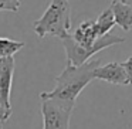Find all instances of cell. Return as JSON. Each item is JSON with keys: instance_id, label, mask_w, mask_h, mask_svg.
Wrapping results in <instances>:
<instances>
[{"instance_id": "obj_1", "label": "cell", "mask_w": 132, "mask_h": 129, "mask_svg": "<svg viewBox=\"0 0 132 129\" xmlns=\"http://www.w3.org/2000/svg\"><path fill=\"white\" fill-rule=\"evenodd\" d=\"M101 65V60H91L80 67L67 64L60 75L55 78V87L51 91L40 94V99H55L75 106L78 95L94 80V71Z\"/></svg>"}, {"instance_id": "obj_10", "label": "cell", "mask_w": 132, "mask_h": 129, "mask_svg": "<svg viewBox=\"0 0 132 129\" xmlns=\"http://www.w3.org/2000/svg\"><path fill=\"white\" fill-rule=\"evenodd\" d=\"M121 64H122L123 70L126 72V77H128V85H132V55Z\"/></svg>"}, {"instance_id": "obj_6", "label": "cell", "mask_w": 132, "mask_h": 129, "mask_svg": "<svg viewBox=\"0 0 132 129\" xmlns=\"http://www.w3.org/2000/svg\"><path fill=\"white\" fill-rule=\"evenodd\" d=\"M109 7H111L112 13H114L115 24H118L125 31L132 30V10H131V7L121 3L119 0H112Z\"/></svg>"}, {"instance_id": "obj_11", "label": "cell", "mask_w": 132, "mask_h": 129, "mask_svg": "<svg viewBox=\"0 0 132 129\" xmlns=\"http://www.w3.org/2000/svg\"><path fill=\"white\" fill-rule=\"evenodd\" d=\"M121 3H123V4H126V6H129L131 7V10H132V0H119Z\"/></svg>"}, {"instance_id": "obj_8", "label": "cell", "mask_w": 132, "mask_h": 129, "mask_svg": "<svg viewBox=\"0 0 132 129\" xmlns=\"http://www.w3.org/2000/svg\"><path fill=\"white\" fill-rule=\"evenodd\" d=\"M23 47H24L23 41H16V40H12V38L0 37V60L14 57L16 53H19Z\"/></svg>"}, {"instance_id": "obj_7", "label": "cell", "mask_w": 132, "mask_h": 129, "mask_svg": "<svg viewBox=\"0 0 132 129\" xmlns=\"http://www.w3.org/2000/svg\"><path fill=\"white\" fill-rule=\"evenodd\" d=\"M114 26H115V20H114V13H112L111 7L105 9L98 16L97 20H94V27H95L98 38L109 34V31L114 29Z\"/></svg>"}, {"instance_id": "obj_3", "label": "cell", "mask_w": 132, "mask_h": 129, "mask_svg": "<svg viewBox=\"0 0 132 129\" xmlns=\"http://www.w3.org/2000/svg\"><path fill=\"white\" fill-rule=\"evenodd\" d=\"M74 106L55 99H41L43 129H70Z\"/></svg>"}, {"instance_id": "obj_4", "label": "cell", "mask_w": 132, "mask_h": 129, "mask_svg": "<svg viewBox=\"0 0 132 129\" xmlns=\"http://www.w3.org/2000/svg\"><path fill=\"white\" fill-rule=\"evenodd\" d=\"M14 75V57L0 60V108L12 116V87Z\"/></svg>"}, {"instance_id": "obj_2", "label": "cell", "mask_w": 132, "mask_h": 129, "mask_svg": "<svg viewBox=\"0 0 132 129\" xmlns=\"http://www.w3.org/2000/svg\"><path fill=\"white\" fill-rule=\"evenodd\" d=\"M33 29L40 38L53 36L63 40L68 37L71 30V7L68 0H51L43 16L34 21Z\"/></svg>"}, {"instance_id": "obj_9", "label": "cell", "mask_w": 132, "mask_h": 129, "mask_svg": "<svg viewBox=\"0 0 132 129\" xmlns=\"http://www.w3.org/2000/svg\"><path fill=\"white\" fill-rule=\"evenodd\" d=\"M20 10V0H0V12H13Z\"/></svg>"}, {"instance_id": "obj_5", "label": "cell", "mask_w": 132, "mask_h": 129, "mask_svg": "<svg viewBox=\"0 0 132 129\" xmlns=\"http://www.w3.org/2000/svg\"><path fill=\"white\" fill-rule=\"evenodd\" d=\"M94 80H101L115 85H128V77L119 63H108L105 65H100L94 71Z\"/></svg>"}]
</instances>
